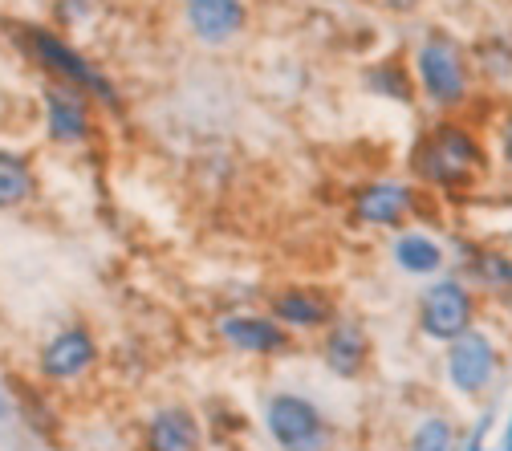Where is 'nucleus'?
<instances>
[{
	"label": "nucleus",
	"mask_w": 512,
	"mask_h": 451,
	"mask_svg": "<svg viewBox=\"0 0 512 451\" xmlns=\"http://www.w3.org/2000/svg\"><path fill=\"white\" fill-rule=\"evenodd\" d=\"M407 171L435 196H468L492 175V147L472 114H431L407 151Z\"/></svg>",
	"instance_id": "obj_1"
},
{
	"label": "nucleus",
	"mask_w": 512,
	"mask_h": 451,
	"mask_svg": "<svg viewBox=\"0 0 512 451\" xmlns=\"http://www.w3.org/2000/svg\"><path fill=\"white\" fill-rule=\"evenodd\" d=\"M5 37L41 82H61L82 90L102 110V118L126 114V90L118 86V78L98 57H90L70 33H61L57 25H45V21H5Z\"/></svg>",
	"instance_id": "obj_2"
},
{
	"label": "nucleus",
	"mask_w": 512,
	"mask_h": 451,
	"mask_svg": "<svg viewBox=\"0 0 512 451\" xmlns=\"http://www.w3.org/2000/svg\"><path fill=\"white\" fill-rule=\"evenodd\" d=\"M407 61H411L419 102L431 114H472L476 110L484 86L472 66L468 37L456 25H447V21L419 25V33L407 49Z\"/></svg>",
	"instance_id": "obj_3"
},
{
	"label": "nucleus",
	"mask_w": 512,
	"mask_h": 451,
	"mask_svg": "<svg viewBox=\"0 0 512 451\" xmlns=\"http://www.w3.org/2000/svg\"><path fill=\"white\" fill-rule=\"evenodd\" d=\"M427 191L415 179H395V175H374L358 183L346 200L350 224L366 232H403L419 212H423Z\"/></svg>",
	"instance_id": "obj_4"
},
{
	"label": "nucleus",
	"mask_w": 512,
	"mask_h": 451,
	"mask_svg": "<svg viewBox=\"0 0 512 451\" xmlns=\"http://www.w3.org/2000/svg\"><path fill=\"white\" fill-rule=\"evenodd\" d=\"M37 110H41V135L53 151H90L102 135V110L74 86L41 82Z\"/></svg>",
	"instance_id": "obj_5"
},
{
	"label": "nucleus",
	"mask_w": 512,
	"mask_h": 451,
	"mask_svg": "<svg viewBox=\"0 0 512 451\" xmlns=\"http://www.w3.org/2000/svg\"><path fill=\"white\" fill-rule=\"evenodd\" d=\"M256 21L252 0H179V29L204 53H232Z\"/></svg>",
	"instance_id": "obj_6"
},
{
	"label": "nucleus",
	"mask_w": 512,
	"mask_h": 451,
	"mask_svg": "<svg viewBox=\"0 0 512 451\" xmlns=\"http://www.w3.org/2000/svg\"><path fill=\"white\" fill-rule=\"evenodd\" d=\"M415 326L427 342H456L460 334H468L476 326V293L464 277H435L415 305Z\"/></svg>",
	"instance_id": "obj_7"
},
{
	"label": "nucleus",
	"mask_w": 512,
	"mask_h": 451,
	"mask_svg": "<svg viewBox=\"0 0 512 451\" xmlns=\"http://www.w3.org/2000/svg\"><path fill=\"white\" fill-rule=\"evenodd\" d=\"M265 427L281 451H330L334 447L330 419L313 399L297 391H277L265 403Z\"/></svg>",
	"instance_id": "obj_8"
},
{
	"label": "nucleus",
	"mask_w": 512,
	"mask_h": 451,
	"mask_svg": "<svg viewBox=\"0 0 512 451\" xmlns=\"http://www.w3.org/2000/svg\"><path fill=\"white\" fill-rule=\"evenodd\" d=\"M102 362V346L98 334L82 321H70L45 338V346L37 350V374L49 386H74L82 378H90Z\"/></svg>",
	"instance_id": "obj_9"
},
{
	"label": "nucleus",
	"mask_w": 512,
	"mask_h": 451,
	"mask_svg": "<svg viewBox=\"0 0 512 451\" xmlns=\"http://www.w3.org/2000/svg\"><path fill=\"white\" fill-rule=\"evenodd\" d=\"M443 374H447V382H452L456 395H464V399L484 395L488 386L496 382V374H500L496 342L484 330L472 326L468 334H460L456 342L443 346Z\"/></svg>",
	"instance_id": "obj_10"
},
{
	"label": "nucleus",
	"mask_w": 512,
	"mask_h": 451,
	"mask_svg": "<svg viewBox=\"0 0 512 451\" xmlns=\"http://www.w3.org/2000/svg\"><path fill=\"white\" fill-rule=\"evenodd\" d=\"M317 354H322V366H326L334 378H342V382L366 378L370 358H374V346H370V334H366V326H362V317L338 313L330 326L317 334Z\"/></svg>",
	"instance_id": "obj_11"
},
{
	"label": "nucleus",
	"mask_w": 512,
	"mask_h": 451,
	"mask_svg": "<svg viewBox=\"0 0 512 451\" xmlns=\"http://www.w3.org/2000/svg\"><path fill=\"white\" fill-rule=\"evenodd\" d=\"M216 338L236 350V354H248V358H273V354H285L293 346V334L281 326L273 313H224L216 321Z\"/></svg>",
	"instance_id": "obj_12"
},
{
	"label": "nucleus",
	"mask_w": 512,
	"mask_h": 451,
	"mask_svg": "<svg viewBox=\"0 0 512 451\" xmlns=\"http://www.w3.org/2000/svg\"><path fill=\"white\" fill-rule=\"evenodd\" d=\"M269 313L289 334H322L338 317V305L322 285H281L269 293Z\"/></svg>",
	"instance_id": "obj_13"
},
{
	"label": "nucleus",
	"mask_w": 512,
	"mask_h": 451,
	"mask_svg": "<svg viewBox=\"0 0 512 451\" xmlns=\"http://www.w3.org/2000/svg\"><path fill=\"white\" fill-rule=\"evenodd\" d=\"M358 86L374 102H395V106H419V90L411 78V61L407 53H382L358 70Z\"/></svg>",
	"instance_id": "obj_14"
},
{
	"label": "nucleus",
	"mask_w": 512,
	"mask_h": 451,
	"mask_svg": "<svg viewBox=\"0 0 512 451\" xmlns=\"http://www.w3.org/2000/svg\"><path fill=\"white\" fill-rule=\"evenodd\" d=\"M468 49H472V66L484 90H504L512 82V29L484 21L468 37Z\"/></svg>",
	"instance_id": "obj_15"
},
{
	"label": "nucleus",
	"mask_w": 512,
	"mask_h": 451,
	"mask_svg": "<svg viewBox=\"0 0 512 451\" xmlns=\"http://www.w3.org/2000/svg\"><path fill=\"white\" fill-rule=\"evenodd\" d=\"M147 451H204V427L196 411L167 403L147 419Z\"/></svg>",
	"instance_id": "obj_16"
},
{
	"label": "nucleus",
	"mask_w": 512,
	"mask_h": 451,
	"mask_svg": "<svg viewBox=\"0 0 512 451\" xmlns=\"http://www.w3.org/2000/svg\"><path fill=\"white\" fill-rule=\"evenodd\" d=\"M391 261L399 273L407 277H423V281H435L443 277L447 269V248L439 236H431L427 228H403L395 240H391Z\"/></svg>",
	"instance_id": "obj_17"
},
{
	"label": "nucleus",
	"mask_w": 512,
	"mask_h": 451,
	"mask_svg": "<svg viewBox=\"0 0 512 451\" xmlns=\"http://www.w3.org/2000/svg\"><path fill=\"white\" fill-rule=\"evenodd\" d=\"M37 196V163L17 147H0V212H25L29 204H37Z\"/></svg>",
	"instance_id": "obj_18"
},
{
	"label": "nucleus",
	"mask_w": 512,
	"mask_h": 451,
	"mask_svg": "<svg viewBox=\"0 0 512 451\" xmlns=\"http://www.w3.org/2000/svg\"><path fill=\"white\" fill-rule=\"evenodd\" d=\"M49 13H53L49 25H57L61 33L74 37V33H86L98 25V17L106 13V0H53Z\"/></svg>",
	"instance_id": "obj_19"
},
{
	"label": "nucleus",
	"mask_w": 512,
	"mask_h": 451,
	"mask_svg": "<svg viewBox=\"0 0 512 451\" xmlns=\"http://www.w3.org/2000/svg\"><path fill=\"white\" fill-rule=\"evenodd\" d=\"M468 273L476 277V285H484V289H492V293H504V289H512V256H504V252H496V248H480V252L472 256Z\"/></svg>",
	"instance_id": "obj_20"
},
{
	"label": "nucleus",
	"mask_w": 512,
	"mask_h": 451,
	"mask_svg": "<svg viewBox=\"0 0 512 451\" xmlns=\"http://www.w3.org/2000/svg\"><path fill=\"white\" fill-rule=\"evenodd\" d=\"M411 451H456V427L443 415H423L411 427Z\"/></svg>",
	"instance_id": "obj_21"
},
{
	"label": "nucleus",
	"mask_w": 512,
	"mask_h": 451,
	"mask_svg": "<svg viewBox=\"0 0 512 451\" xmlns=\"http://www.w3.org/2000/svg\"><path fill=\"white\" fill-rule=\"evenodd\" d=\"M492 163L500 167V175L512 179V110L492 122Z\"/></svg>",
	"instance_id": "obj_22"
},
{
	"label": "nucleus",
	"mask_w": 512,
	"mask_h": 451,
	"mask_svg": "<svg viewBox=\"0 0 512 451\" xmlns=\"http://www.w3.org/2000/svg\"><path fill=\"white\" fill-rule=\"evenodd\" d=\"M362 5L382 13V17H391V21H415L427 13L431 0H362Z\"/></svg>",
	"instance_id": "obj_23"
},
{
	"label": "nucleus",
	"mask_w": 512,
	"mask_h": 451,
	"mask_svg": "<svg viewBox=\"0 0 512 451\" xmlns=\"http://www.w3.org/2000/svg\"><path fill=\"white\" fill-rule=\"evenodd\" d=\"M443 5H447V9H452L456 17H472V21L480 17V21H484L488 13L504 9V0H443Z\"/></svg>",
	"instance_id": "obj_24"
},
{
	"label": "nucleus",
	"mask_w": 512,
	"mask_h": 451,
	"mask_svg": "<svg viewBox=\"0 0 512 451\" xmlns=\"http://www.w3.org/2000/svg\"><path fill=\"white\" fill-rule=\"evenodd\" d=\"M17 415V403H13V391H9V382L0 378V423H9Z\"/></svg>",
	"instance_id": "obj_25"
},
{
	"label": "nucleus",
	"mask_w": 512,
	"mask_h": 451,
	"mask_svg": "<svg viewBox=\"0 0 512 451\" xmlns=\"http://www.w3.org/2000/svg\"><path fill=\"white\" fill-rule=\"evenodd\" d=\"M500 451H512V419H508V427H504V443H500Z\"/></svg>",
	"instance_id": "obj_26"
}]
</instances>
